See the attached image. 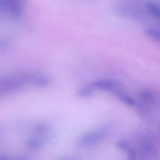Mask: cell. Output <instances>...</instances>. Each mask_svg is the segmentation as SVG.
<instances>
[{
	"label": "cell",
	"instance_id": "8992f818",
	"mask_svg": "<svg viewBox=\"0 0 160 160\" xmlns=\"http://www.w3.org/2000/svg\"><path fill=\"white\" fill-rule=\"evenodd\" d=\"M11 45V41L7 37H0V52L7 50Z\"/></svg>",
	"mask_w": 160,
	"mask_h": 160
},
{
	"label": "cell",
	"instance_id": "6da1fadb",
	"mask_svg": "<svg viewBox=\"0 0 160 160\" xmlns=\"http://www.w3.org/2000/svg\"><path fill=\"white\" fill-rule=\"evenodd\" d=\"M26 0H0V21L7 17L13 21H19L24 16Z\"/></svg>",
	"mask_w": 160,
	"mask_h": 160
},
{
	"label": "cell",
	"instance_id": "7a4b0ae2",
	"mask_svg": "<svg viewBox=\"0 0 160 160\" xmlns=\"http://www.w3.org/2000/svg\"><path fill=\"white\" fill-rule=\"evenodd\" d=\"M88 85L94 92L100 90L114 93L120 88L119 83L117 81L110 78L98 79L90 82Z\"/></svg>",
	"mask_w": 160,
	"mask_h": 160
},
{
	"label": "cell",
	"instance_id": "3957f363",
	"mask_svg": "<svg viewBox=\"0 0 160 160\" xmlns=\"http://www.w3.org/2000/svg\"><path fill=\"white\" fill-rule=\"evenodd\" d=\"M114 94L120 101L129 106H134L136 104L135 99L130 94L121 90L120 88L116 91Z\"/></svg>",
	"mask_w": 160,
	"mask_h": 160
},
{
	"label": "cell",
	"instance_id": "277c9868",
	"mask_svg": "<svg viewBox=\"0 0 160 160\" xmlns=\"http://www.w3.org/2000/svg\"><path fill=\"white\" fill-rule=\"evenodd\" d=\"M148 12L154 18L160 21V4L152 1H148L145 4Z\"/></svg>",
	"mask_w": 160,
	"mask_h": 160
},
{
	"label": "cell",
	"instance_id": "5b68a950",
	"mask_svg": "<svg viewBox=\"0 0 160 160\" xmlns=\"http://www.w3.org/2000/svg\"><path fill=\"white\" fill-rule=\"evenodd\" d=\"M144 34L153 41L160 42V29L154 27H148L144 29Z\"/></svg>",
	"mask_w": 160,
	"mask_h": 160
}]
</instances>
